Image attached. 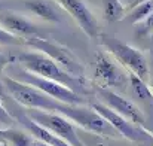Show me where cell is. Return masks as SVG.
I'll return each mask as SVG.
<instances>
[{"label":"cell","mask_w":153,"mask_h":146,"mask_svg":"<svg viewBox=\"0 0 153 146\" xmlns=\"http://www.w3.org/2000/svg\"><path fill=\"white\" fill-rule=\"evenodd\" d=\"M16 61L22 66L24 70H27L36 76L58 82L80 96H82V93H86V87L83 85L82 78H76V76L67 73L52 58H49L48 55H45L39 51L21 52L16 55Z\"/></svg>","instance_id":"obj_1"},{"label":"cell","mask_w":153,"mask_h":146,"mask_svg":"<svg viewBox=\"0 0 153 146\" xmlns=\"http://www.w3.org/2000/svg\"><path fill=\"white\" fill-rule=\"evenodd\" d=\"M3 82L9 96L24 109H37V110L59 113L64 106V103L49 97L45 93L39 91L37 88L19 82L10 76H3Z\"/></svg>","instance_id":"obj_2"},{"label":"cell","mask_w":153,"mask_h":146,"mask_svg":"<svg viewBox=\"0 0 153 146\" xmlns=\"http://www.w3.org/2000/svg\"><path fill=\"white\" fill-rule=\"evenodd\" d=\"M102 43L107 48V51L113 55V58L116 61H119L126 70L128 73H134L137 75L140 79L143 81H149L150 72H149V64L147 60L144 57V54L137 48L116 39V37H102Z\"/></svg>","instance_id":"obj_3"},{"label":"cell","mask_w":153,"mask_h":146,"mask_svg":"<svg viewBox=\"0 0 153 146\" xmlns=\"http://www.w3.org/2000/svg\"><path fill=\"white\" fill-rule=\"evenodd\" d=\"M59 115L73 121V124L79 125L80 128L86 130L88 133H94V134H98L102 137H111V139L119 137V133L91 106L64 104Z\"/></svg>","instance_id":"obj_4"},{"label":"cell","mask_w":153,"mask_h":146,"mask_svg":"<svg viewBox=\"0 0 153 146\" xmlns=\"http://www.w3.org/2000/svg\"><path fill=\"white\" fill-rule=\"evenodd\" d=\"M25 115L33 119L36 124L40 127L49 130L55 136L62 139L71 146H85L83 142L79 137V133L74 127V124L67 119L65 116L55 113V112H45V110H37V109H24Z\"/></svg>","instance_id":"obj_5"},{"label":"cell","mask_w":153,"mask_h":146,"mask_svg":"<svg viewBox=\"0 0 153 146\" xmlns=\"http://www.w3.org/2000/svg\"><path fill=\"white\" fill-rule=\"evenodd\" d=\"M13 79L19 81V82H24L30 87H34L37 88L39 91L45 93L46 96L55 98L64 104H73V106H80V104H85V97L74 93L73 90L58 84V82H53L49 79H43L40 76H36L27 70H18L15 72V76Z\"/></svg>","instance_id":"obj_6"},{"label":"cell","mask_w":153,"mask_h":146,"mask_svg":"<svg viewBox=\"0 0 153 146\" xmlns=\"http://www.w3.org/2000/svg\"><path fill=\"white\" fill-rule=\"evenodd\" d=\"M25 43L28 46L34 48V51H39V52L48 55L59 67H62L67 73H70L76 78H80L82 66L77 61V58L74 57V54L70 52L67 48H64L52 40L43 39V37H31V39H27Z\"/></svg>","instance_id":"obj_7"},{"label":"cell","mask_w":153,"mask_h":146,"mask_svg":"<svg viewBox=\"0 0 153 146\" xmlns=\"http://www.w3.org/2000/svg\"><path fill=\"white\" fill-rule=\"evenodd\" d=\"M91 107L97 113L101 115L102 118L119 133V136H122L125 139H129L132 142H144V140L150 139V134L144 128L129 122L128 119H125L123 116H120L114 110H111L108 106H105L102 103H91Z\"/></svg>","instance_id":"obj_8"},{"label":"cell","mask_w":153,"mask_h":146,"mask_svg":"<svg viewBox=\"0 0 153 146\" xmlns=\"http://www.w3.org/2000/svg\"><path fill=\"white\" fill-rule=\"evenodd\" d=\"M97 91H98L100 98L105 103V106H108L111 110H114L116 113H119L120 116H123L129 122H132L138 127H143L146 124L144 113L131 100L125 98L123 96H120V94H117V93H114L113 90H108V88L97 87Z\"/></svg>","instance_id":"obj_9"},{"label":"cell","mask_w":153,"mask_h":146,"mask_svg":"<svg viewBox=\"0 0 153 146\" xmlns=\"http://www.w3.org/2000/svg\"><path fill=\"white\" fill-rule=\"evenodd\" d=\"M95 78L100 81V87L108 90L123 88L126 82H129V76L125 70L102 52H98L95 60Z\"/></svg>","instance_id":"obj_10"},{"label":"cell","mask_w":153,"mask_h":146,"mask_svg":"<svg viewBox=\"0 0 153 146\" xmlns=\"http://www.w3.org/2000/svg\"><path fill=\"white\" fill-rule=\"evenodd\" d=\"M62 9H65L79 24V27L92 39H95L100 33V27L98 22L94 16V13L89 10V7L86 6L85 1L82 0H56Z\"/></svg>","instance_id":"obj_11"},{"label":"cell","mask_w":153,"mask_h":146,"mask_svg":"<svg viewBox=\"0 0 153 146\" xmlns=\"http://www.w3.org/2000/svg\"><path fill=\"white\" fill-rule=\"evenodd\" d=\"M0 27H3L6 31L27 40L31 37H40L39 36V27H36L30 19L19 13L3 10L0 13Z\"/></svg>","instance_id":"obj_12"},{"label":"cell","mask_w":153,"mask_h":146,"mask_svg":"<svg viewBox=\"0 0 153 146\" xmlns=\"http://www.w3.org/2000/svg\"><path fill=\"white\" fill-rule=\"evenodd\" d=\"M24 4L39 18L45 19V21H51V22H59V15L56 12V9L52 6L51 3H48L46 0H24Z\"/></svg>","instance_id":"obj_13"},{"label":"cell","mask_w":153,"mask_h":146,"mask_svg":"<svg viewBox=\"0 0 153 146\" xmlns=\"http://www.w3.org/2000/svg\"><path fill=\"white\" fill-rule=\"evenodd\" d=\"M0 136L9 143V146H31L33 140L25 131L16 130V128H1L0 130Z\"/></svg>","instance_id":"obj_14"},{"label":"cell","mask_w":153,"mask_h":146,"mask_svg":"<svg viewBox=\"0 0 153 146\" xmlns=\"http://www.w3.org/2000/svg\"><path fill=\"white\" fill-rule=\"evenodd\" d=\"M128 76H129V85H131L132 94L141 101H146V103L153 101V93L150 90V87H149V84L146 81L140 79L134 73H128Z\"/></svg>","instance_id":"obj_15"},{"label":"cell","mask_w":153,"mask_h":146,"mask_svg":"<svg viewBox=\"0 0 153 146\" xmlns=\"http://www.w3.org/2000/svg\"><path fill=\"white\" fill-rule=\"evenodd\" d=\"M102 12L107 21H119L125 15V4L122 0H101Z\"/></svg>","instance_id":"obj_16"},{"label":"cell","mask_w":153,"mask_h":146,"mask_svg":"<svg viewBox=\"0 0 153 146\" xmlns=\"http://www.w3.org/2000/svg\"><path fill=\"white\" fill-rule=\"evenodd\" d=\"M152 13H153V0H149V1L140 3L138 6L132 7L131 12L126 15V19L129 22H132V24H137V22L146 21Z\"/></svg>","instance_id":"obj_17"},{"label":"cell","mask_w":153,"mask_h":146,"mask_svg":"<svg viewBox=\"0 0 153 146\" xmlns=\"http://www.w3.org/2000/svg\"><path fill=\"white\" fill-rule=\"evenodd\" d=\"M108 137H102V136H98V134H94V133H88L85 134V140L83 145L85 146H113L108 140Z\"/></svg>","instance_id":"obj_18"},{"label":"cell","mask_w":153,"mask_h":146,"mask_svg":"<svg viewBox=\"0 0 153 146\" xmlns=\"http://www.w3.org/2000/svg\"><path fill=\"white\" fill-rule=\"evenodd\" d=\"M25 43L24 39L6 31L3 27H0V45H22Z\"/></svg>","instance_id":"obj_19"},{"label":"cell","mask_w":153,"mask_h":146,"mask_svg":"<svg viewBox=\"0 0 153 146\" xmlns=\"http://www.w3.org/2000/svg\"><path fill=\"white\" fill-rule=\"evenodd\" d=\"M13 122H15V118L9 113V110L4 107V104L0 101V125H3V127H12L13 125Z\"/></svg>","instance_id":"obj_20"},{"label":"cell","mask_w":153,"mask_h":146,"mask_svg":"<svg viewBox=\"0 0 153 146\" xmlns=\"http://www.w3.org/2000/svg\"><path fill=\"white\" fill-rule=\"evenodd\" d=\"M0 101L4 104V107H7V103L9 104H12L15 100L9 96V93H7V90H6V87H4V82H3V78H0Z\"/></svg>","instance_id":"obj_21"},{"label":"cell","mask_w":153,"mask_h":146,"mask_svg":"<svg viewBox=\"0 0 153 146\" xmlns=\"http://www.w3.org/2000/svg\"><path fill=\"white\" fill-rule=\"evenodd\" d=\"M10 61H12L10 57H7V55H4V54L0 52V72H3V70L7 67V64H9Z\"/></svg>","instance_id":"obj_22"},{"label":"cell","mask_w":153,"mask_h":146,"mask_svg":"<svg viewBox=\"0 0 153 146\" xmlns=\"http://www.w3.org/2000/svg\"><path fill=\"white\" fill-rule=\"evenodd\" d=\"M152 28H153V13L144 21V24H143V30L149 31V30H152Z\"/></svg>","instance_id":"obj_23"},{"label":"cell","mask_w":153,"mask_h":146,"mask_svg":"<svg viewBox=\"0 0 153 146\" xmlns=\"http://www.w3.org/2000/svg\"><path fill=\"white\" fill-rule=\"evenodd\" d=\"M144 1H149V0H134V1H132V3L128 6V7H129V9H132V7H135V6H138L140 3H144Z\"/></svg>","instance_id":"obj_24"},{"label":"cell","mask_w":153,"mask_h":146,"mask_svg":"<svg viewBox=\"0 0 153 146\" xmlns=\"http://www.w3.org/2000/svg\"><path fill=\"white\" fill-rule=\"evenodd\" d=\"M31 146H49V145H46V143H42V142H39V140H33V145Z\"/></svg>","instance_id":"obj_25"},{"label":"cell","mask_w":153,"mask_h":146,"mask_svg":"<svg viewBox=\"0 0 153 146\" xmlns=\"http://www.w3.org/2000/svg\"><path fill=\"white\" fill-rule=\"evenodd\" d=\"M149 87H150V90H152V93H153V73L149 76Z\"/></svg>","instance_id":"obj_26"},{"label":"cell","mask_w":153,"mask_h":146,"mask_svg":"<svg viewBox=\"0 0 153 146\" xmlns=\"http://www.w3.org/2000/svg\"><path fill=\"white\" fill-rule=\"evenodd\" d=\"M3 10H4V4H3V3H1V1H0V13H1V12H3Z\"/></svg>","instance_id":"obj_27"},{"label":"cell","mask_w":153,"mask_h":146,"mask_svg":"<svg viewBox=\"0 0 153 146\" xmlns=\"http://www.w3.org/2000/svg\"><path fill=\"white\" fill-rule=\"evenodd\" d=\"M123 1H125V3H126V4H128V6H129V4H131V3H132V1H134V0H123Z\"/></svg>","instance_id":"obj_28"}]
</instances>
